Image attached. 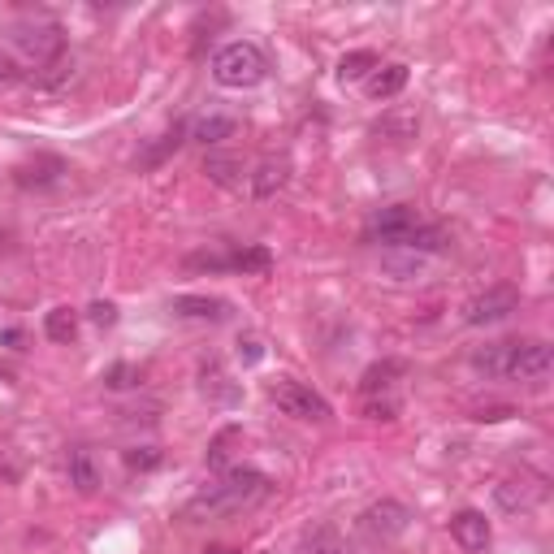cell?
<instances>
[{
  "mask_svg": "<svg viewBox=\"0 0 554 554\" xmlns=\"http://www.w3.org/2000/svg\"><path fill=\"white\" fill-rule=\"evenodd\" d=\"M265 494H269V477H265V472L234 468L217 485H208L200 498H191L187 516H226V511H243V507L260 503Z\"/></svg>",
  "mask_w": 554,
  "mask_h": 554,
  "instance_id": "6da1fadb",
  "label": "cell"
},
{
  "mask_svg": "<svg viewBox=\"0 0 554 554\" xmlns=\"http://www.w3.org/2000/svg\"><path fill=\"white\" fill-rule=\"evenodd\" d=\"M208 70H213V78L221 87L247 91V87H260L269 78V57L252 44V39H234V44L213 52V65H208Z\"/></svg>",
  "mask_w": 554,
  "mask_h": 554,
  "instance_id": "7a4b0ae2",
  "label": "cell"
},
{
  "mask_svg": "<svg viewBox=\"0 0 554 554\" xmlns=\"http://www.w3.org/2000/svg\"><path fill=\"white\" fill-rule=\"evenodd\" d=\"M554 368V351L546 338H511V360L503 381H520V386H546Z\"/></svg>",
  "mask_w": 554,
  "mask_h": 554,
  "instance_id": "3957f363",
  "label": "cell"
},
{
  "mask_svg": "<svg viewBox=\"0 0 554 554\" xmlns=\"http://www.w3.org/2000/svg\"><path fill=\"white\" fill-rule=\"evenodd\" d=\"M269 399L282 407L286 416H295V420H312V425H325L329 416V403L316 394L312 386H303V381H295V377H282V381H273L269 386Z\"/></svg>",
  "mask_w": 554,
  "mask_h": 554,
  "instance_id": "277c9868",
  "label": "cell"
},
{
  "mask_svg": "<svg viewBox=\"0 0 554 554\" xmlns=\"http://www.w3.org/2000/svg\"><path fill=\"white\" fill-rule=\"evenodd\" d=\"M416 226H420V217H416L407 204L377 208V213L364 221V243H377V247H407V239H412Z\"/></svg>",
  "mask_w": 554,
  "mask_h": 554,
  "instance_id": "5b68a950",
  "label": "cell"
},
{
  "mask_svg": "<svg viewBox=\"0 0 554 554\" xmlns=\"http://www.w3.org/2000/svg\"><path fill=\"white\" fill-rule=\"evenodd\" d=\"M9 39H13V48H22L35 65H52L65 48V35L57 22H18Z\"/></svg>",
  "mask_w": 554,
  "mask_h": 554,
  "instance_id": "8992f818",
  "label": "cell"
},
{
  "mask_svg": "<svg viewBox=\"0 0 554 554\" xmlns=\"http://www.w3.org/2000/svg\"><path fill=\"white\" fill-rule=\"evenodd\" d=\"M511 312H520V290L516 286H490L485 295L464 303V325H498Z\"/></svg>",
  "mask_w": 554,
  "mask_h": 554,
  "instance_id": "52a82bcc",
  "label": "cell"
},
{
  "mask_svg": "<svg viewBox=\"0 0 554 554\" xmlns=\"http://www.w3.org/2000/svg\"><path fill=\"white\" fill-rule=\"evenodd\" d=\"M412 507L407 503H399V498H381V503H373V507H364V516H360V524H364V533H373V537H403L407 529H412Z\"/></svg>",
  "mask_w": 554,
  "mask_h": 554,
  "instance_id": "ba28073f",
  "label": "cell"
},
{
  "mask_svg": "<svg viewBox=\"0 0 554 554\" xmlns=\"http://www.w3.org/2000/svg\"><path fill=\"white\" fill-rule=\"evenodd\" d=\"M494 503H498V511H507V516H520V511H533L542 503V485L529 477H507L494 485Z\"/></svg>",
  "mask_w": 554,
  "mask_h": 554,
  "instance_id": "9c48e42d",
  "label": "cell"
},
{
  "mask_svg": "<svg viewBox=\"0 0 554 554\" xmlns=\"http://www.w3.org/2000/svg\"><path fill=\"white\" fill-rule=\"evenodd\" d=\"M451 537L464 550H485L490 546V537H494V529H490V520L481 516V511H459V516H451Z\"/></svg>",
  "mask_w": 554,
  "mask_h": 554,
  "instance_id": "30bf717a",
  "label": "cell"
},
{
  "mask_svg": "<svg viewBox=\"0 0 554 554\" xmlns=\"http://www.w3.org/2000/svg\"><path fill=\"white\" fill-rule=\"evenodd\" d=\"M174 316H187V321H226L230 316V303L217 299V295H178L169 303Z\"/></svg>",
  "mask_w": 554,
  "mask_h": 554,
  "instance_id": "8fae6325",
  "label": "cell"
},
{
  "mask_svg": "<svg viewBox=\"0 0 554 554\" xmlns=\"http://www.w3.org/2000/svg\"><path fill=\"white\" fill-rule=\"evenodd\" d=\"M65 477L78 494H96L100 490V468H96V455L87 451V446H70V455H65Z\"/></svg>",
  "mask_w": 554,
  "mask_h": 554,
  "instance_id": "7c38bea8",
  "label": "cell"
},
{
  "mask_svg": "<svg viewBox=\"0 0 554 554\" xmlns=\"http://www.w3.org/2000/svg\"><path fill=\"white\" fill-rule=\"evenodd\" d=\"M286 178H290V165L269 156V161H260L252 174H247V191H252L256 200H273V195L286 187Z\"/></svg>",
  "mask_w": 554,
  "mask_h": 554,
  "instance_id": "4fadbf2b",
  "label": "cell"
},
{
  "mask_svg": "<svg viewBox=\"0 0 554 554\" xmlns=\"http://www.w3.org/2000/svg\"><path fill=\"white\" fill-rule=\"evenodd\" d=\"M65 174V161H57V156H39V161H26L13 169V182L18 187H57Z\"/></svg>",
  "mask_w": 554,
  "mask_h": 554,
  "instance_id": "5bb4252c",
  "label": "cell"
},
{
  "mask_svg": "<svg viewBox=\"0 0 554 554\" xmlns=\"http://www.w3.org/2000/svg\"><path fill=\"white\" fill-rule=\"evenodd\" d=\"M403 87H407V65H377L364 83L368 100H394Z\"/></svg>",
  "mask_w": 554,
  "mask_h": 554,
  "instance_id": "9a60e30c",
  "label": "cell"
},
{
  "mask_svg": "<svg viewBox=\"0 0 554 554\" xmlns=\"http://www.w3.org/2000/svg\"><path fill=\"white\" fill-rule=\"evenodd\" d=\"M187 130H191V139H195V143H204V148H217V143L234 139L239 122H234V117H226V113H208V117H200V122L187 126Z\"/></svg>",
  "mask_w": 554,
  "mask_h": 554,
  "instance_id": "2e32d148",
  "label": "cell"
},
{
  "mask_svg": "<svg viewBox=\"0 0 554 554\" xmlns=\"http://www.w3.org/2000/svg\"><path fill=\"white\" fill-rule=\"evenodd\" d=\"M403 373H407V364H403V360H381V364H373V368H368V373L360 377L364 399H377V394H386Z\"/></svg>",
  "mask_w": 554,
  "mask_h": 554,
  "instance_id": "e0dca14e",
  "label": "cell"
},
{
  "mask_svg": "<svg viewBox=\"0 0 554 554\" xmlns=\"http://www.w3.org/2000/svg\"><path fill=\"white\" fill-rule=\"evenodd\" d=\"M299 554H347V542H342V533L334 524H321V529H312L299 542Z\"/></svg>",
  "mask_w": 554,
  "mask_h": 554,
  "instance_id": "ac0fdd59",
  "label": "cell"
},
{
  "mask_svg": "<svg viewBox=\"0 0 554 554\" xmlns=\"http://www.w3.org/2000/svg\"><path fill=\"white\" fill-rule=\"evenodd\" d=\"M44 334L52 342H74V334H78V312L74 308H52L44 316Z\"/></svg>",
  "mask_w": 554,
  "mask_h": 554,
  "instance_id": "d6986e66",
  "label": "cell"
},
{
  "mask_svg": "<svg viewBox=\"0 0 554 554\" xmlns=\"http://www.w3.org/2000/svg\"><path fill=\"white\" fill-rule=\"evenodd\" d=\"M373 70H377V52H368V48L347 52V57L338 61V78H342V83H355V78H364V74H373Z\"/></svg>",
  "mask_w": 554,
  "mask_h": 554,
  "instance_id": "ffe728a7",
  "label": "cell"
},
{
  "mask_svg": "<svg viewBox=\"0 0 554 554\" xmlns=\"http://www.w3.org/2000/svg\"><path fill=\"white\" fill-rule=\"evenodd\" d=\"M273 265V256L265 247H243V252H230V269L234 273H265Z\"/></svg>",
  "mask_w": 554,
  "mask_h": 554,
  "instance_id": "44dd1931",
  "label": "cell"
},
{
  "mask_svg": "<svg viewBox=\"0 0 554 554\" xmlns=\"http://www.w3.org/2000/svg\"><path fill=\"white\" fill-rule=\"evenodd\" d=\"M204 394H208V399H221V403H234V399H239V386H226L221 368L208 364V368H204Z\"/></svg>",
  "mask_w": 554,
  "mask_h": 554,
  "instance_id": "7402d4cb",
  "label": "cell"
},
{
  "mask_svg": "<svg viewBox=\"0 0 554 554\" xmlns=\"http://www.w3.org/2000/svg\"><path fill=\"white\" fill-rule=\"evenodd\" d=\"M204 169H208V178H213V182H221V187H243V182L234 178V169H243L234 156H208Z\"/></svg>",
  "mask_w": 554,
  "mask_h": 554,
  "instance_id": "603a6c76",
  "label": "cell"
},
{
  "mask_svg": "<svg viewBox=\"0 0 554 554\" xmlns=\"http://www.w3.org/2000/svg\"><path fill=\"white\" fill-rule=\"evenodd\" d=\"M182 139H187V126H174L169 135H161V143H156V148H152L148 156H143L139 165H161L169 152H178V148H182Z\"/></svg>",
  "mask_w": 554,
  "mask_h": 554,
  "instance_id": "cb8c5ba5",
  "label": "cell"
},
{
  "mask_svg": "<svg viewBox=\"0 0 554 554\" xmlns=\"http://www.w3.org/2000/svg\"><path fill=\"white\" fill-rule=\"evenodd\" d=\"M191 273H221V269H230V252H195V256H187L182 260Z\"/></svg>",
  "mask_w": 554,
  "mask_h": 554,
  "instance_id": "d4e9b609",
  "label": "cell"
},
{
  "mask_svg": "<svg viewBox=\"0 0 554 554\" xmlns=\"http://www.w3.org/2000/svg\"><path fill=\"white\" fill-rule=\"evenodd\" d=\"M416 126H420V117L416 113H403V117H390V122H381L377 135H386V139H412Z\"/></svg>",
  "mask_w": 554,
  "mask_h": 554,
  "instance_id": "484cf974",
  "label": "cell"
},
{
  "mask_svg": "<svg viewBox=\"0 0 554 554\" xmlns=\"http://www.w3.org/2000/svg\"><path fill=\"white\" fill-rule=\"evenodd\" d=\"M104 386H109V390H130V386H139V368L113 364L109 373H104Z\"/></svg>",
  "mask_w": 554,
  "mask_h": 554,
  "instance_id": "4316f807",
  "label": "cell"
},
{
  "mask_svg": "<svg viewBox=\"0 0 554 554\" xmlns=\"http://www.w3.org/2000/svg\"><path fill=\"white\" fill-rule=\"evenodd\" d=\"M234 438H239V429H221L217 433V438H213V446H208V464H213V468H221V464H226V455H230V442Z\"/></svg>",
  "mask_w": 554,
  "mask_h": 554,
  "instance_id": "83f0119b",
  "label": "cell"
},
{
  "mask_svg": "<svg viewBox=\"0 0 554 554\" xmlns=\"http://www.w3.org/2000/svg\"><path fill=\"white\" fill-rule=\"evenodd\" d=\"M381 265H386V273H394V277H416L420 269H425V256H407V260H399V256H386L381 260Z\"/></svg>",
  "mask_w": 554,
  "mask_h": 554,
  "instance_id": "f1b7e54d",
  "label": "cell"
},
{
  "mask_svg": "<svg viewBox=\"0 0 554 554\" xmlns=\"http://www.w3.org/2000/svg\"><path fill=\"white\" fill-rule=\"evenodd\" d=\"M126 464L139 468V472H148V468L161 464V451H156V446H130V451H126Z\"/></svg>",
  "mask_w": 554,
  "mask_h": 554,
  "instance_id": "f546056e",
  "label": "cell"
},
{
  "mask_svg": "<svg viewBox=\"0 0 554 554\" xmlns=\"http://www.w3.org/2000/svg\"><path fill=\"white\" fill-rule=\"evenodd\" d=\"M368 420H394V412H399V403L394 399H368Z\"/></svg>",
  "mask_w": 554,
  "mask_h": 554,
  "instance_id": "4dcf8cb0",
  "label": "cell"
},
{
  "mask_svg": "<svg viewBox=\"0 0 554 554\" xmlns=\"http://www.w3.org/2000/svg\"><path fill=\"white\" fill-rule=\"evenodd\" d=\"M26 70L13 57H0V87H13V83H22Z\"/></svg>",
  "mask_w": 554,
  "mask_h": 554,
  "instance_id": "1f68e13d",
  "label": "cell"
},
{
  "mask_svg": "<svg viewBox=\"0 0 554 554\" xmlns=\"http://www.w3.org/2000/svg\"><path fill=\"white\" fill-rule=\"evenodd\" d=\"M511 416H516V407H481L477 412L481 425H498V420H511Z\"/></svg>",
  "mask_w": 554,
  "mask_h": 554,
  "instance_id": "d6a6232c",
  "label": "cell"
},
{
  "mask_svg": "<svg viewBox=\"0 0 554 554\" xmlns=\"http://www.w3.org/2000/svg\"><path fill=\"white\" fill-rule=\"evenodd\" d=\"M91 321H96V325H113L117 321V308H113V303H91Z\"/></svg>",
  "mask_w": 554,
  "mask_h": 554,
  "instance_id": "836d02e7",
  "label": "cell"
},
{
  "mask_svg": "<svg viewBox=\"0 0 554 554\" xmlns=\"http://www.w3.org/2000/svg\"><path fill=\"white\" fill-rule=\"evenodd\" d=\"M239 355H243L247 364H256V360H260V355H265V351H260V342H256V338H243V342H239Z\"/></svg>",
  "mask_w": 554,
  "mask_h": 554,
  "instance_id": "e575fe53",
  "label": "cell"
},
{
  "mask_svg": "<svg viewBox=\"0 0 554 554\" xmlns=\"http://www.w3.org/2000/svg\"><path fill=\"white\" fill-rule=\"evenodd\" d=\"M208 554H234L230 546H217V550H208Z\"/></svg>",
  "mask_w": 554,
  "mask_h": 554,
  "instance_id": "d590c367",
  "label": "cell"
}]
</instances>
